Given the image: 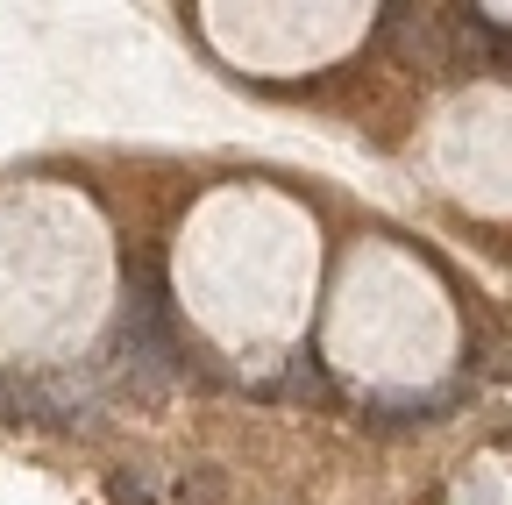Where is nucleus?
Masks as SVG:
<instances>
[{"mask_svg": "<svg viewBox=\"0 0 512 505\" xmlns=\"http://www.w3.org/2000/svg\"><path fill=\"white\" fill-rule=\"evenodd\" d=\"M8 406H15V392H8V377H0V420H8Z\"/></svg>", "mask_w": 512, "mask_h": 505, "instance_id": "1", "label": "nucleus"}]
</instances>
